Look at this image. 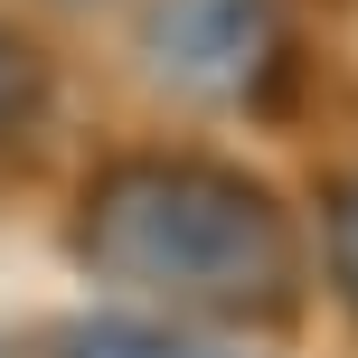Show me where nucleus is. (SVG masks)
I'll return each instance as SVG.
<instances>
[{"mask_svg":"<svg viewBox=\"0 0 358 358\" xmlns=\"http://www.w3.org/2000/svg\"><path fill=\"white\" fill-rule=\"evenodd\" d=\"M76 255L94 283L217 330H292L302 236L255 170L217 151H123L76 198Z\"/></svg>","mask_w":358,"mask_h":358,"instance_id":"nucleus-1","label":"nucleus"},{"mask_svg":"<svg viewBox=\"0 0 358 358\" xmlns=\"http://www.w3.org/2000/svg\"><path fill=\"white\" fill-rule=\"evenodd\" d=\"M142 66L208 113H283L292 19L283 0H142Z\"/></svg>","mask_w":358,"mask_h":358,"instance_id":"nucleus-2","label":"nucleus"},{"mask_svg":"<svg viewBox=\"0 0 358 358\" xmlns=\"http://www.w3.org/2000/svg\"><path fill=\"white\" fill-rule=\"evenodd\" d=\"M48 104H57V76H48V57H38V38L0 19V179L38 151Z\"/></svg>","mask_w":358,"mask_h":358,"instance_id":"nucleus-3","label":"nucleus"},{"mask_svg":"<svg viewBox=\"0 0 358 358\" xmlns=\"http://www.w3.org/2000/svg\"><path fill=\"white\" fill-rule=\"evenodd\" d=\"M48 358H236V349L198 340V330H161V321H85V330H66Z\"/></svg>","mask_w":358,"mask_h":358,"instance_id":"nucleus-4","label":"nucleus"},{"mask_svg":"<svg viewBox=\"0 0 358 358\" xmlns=\"http://www.w3.org/2000/svg\"><path fill=\"white\" fill-rule=\"evenodd\" d=\"M321 264H330V283H340V302L358 311V170H340L321 189Z\"/></svg>","mask_w":358,"mask_h":358,"instance_id":"nucleus-5","label":"nucleus"},{"mask_svg":"<svg viewBox=\"0 0 358 358\" xmlns=\"http://www.w3.org/2000/svg\"><path fill=\"white\" fill-rule=\"evenodd\" d=\"M0 358H19V349H10V340H0Z\"/></svg>","mask_w":358,"mask_h":358,"instance_id":"nucleus-6","label":"nucleus"}]
</instances>
